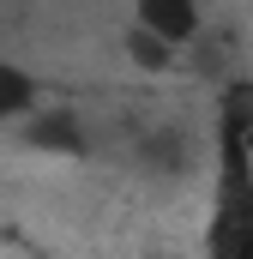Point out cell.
<instances>
[{
	"instance_id": "4",
	"label": "cell",
	"mask_w": 253,
	"mask_h": 259,
	"mask_svg": "<svg viewBox=\"0 0 253 259\" xmlns=\"http://www.w3.org/2000/svg\"><path fill=\"white\" fill-rule=\"evenodd\" d=\"M30 109H36V78L0 55V127L18 121V115H30Z\"/></svg>"
},
{
	"instance_id": "2",
	"label": "cell",
	"mask_w": 253,
	"mask_h": 259,
	"mask_svg": "<svg viewBox=\"0 0 253 259\" xmlns=\"http://www.w3.org/2000/svg\"><path fill=\"white\" fill-rule=\"evenodd\" d=\"M133 30L157 36L163 49H187L199 36V0H133Z\"/></svg>"
},
{
	"instance_id": "1",
	"label": "cell",
	"mask_w": 253,
	"mask_h": 259,
	"mask_svg": "<svg viewBox=\"0 0 253 259\" xmlns=\"http://www.w3.org/2000/svg\"><path fill=\"white\" fill-rule=\"evenodd\" d=\"M211 259H253V84H229L217 109V211Z\"/></svg>"
},
{
	"instance_id": "3",
	"label": "cell",
	"mask_w": 253,
	"mask_h": 259,
	"mask_svg": "<svg viewBox=\"0 0 253 259\" xmlns=\"http://www.w3.org/2000/svg\"><path fill=\"white\" fill-rule=\"evenodd\" d=\"M24 145L30 151H49V157H85L91 151V133L72 109H43L24 121Z\"/></svg>"
},
{
	"instance_id": "5",
	"label": "cell",
	"mask_w": 253,
	"mask_h": 259,
	"mask_svg": "<svg viewBox=\"0 0 253 259\" xmlns=\"http://www.w3.org/2000/svg\"><path fill=\"white\" fill-rule=\"evenodd\" d=\"M139 157H145V163H151L157 175H181V169H187V139L163 127L157 139H145V151H139Z\"/></svg>"
}]
</instances>
